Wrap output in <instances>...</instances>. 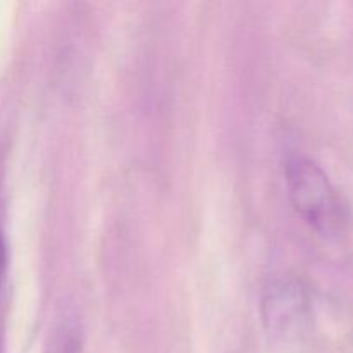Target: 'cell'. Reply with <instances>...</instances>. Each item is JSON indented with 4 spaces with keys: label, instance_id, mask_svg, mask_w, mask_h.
I'll use <instances>...</instances> for the list:
<instances>
[{
    "label": "cell",
    "instance_id": "cell-1",
    "mask_svg": "<svg viewBox=\"0 0 353 353\" xmlns=\"http://www.w3.org/2000/svg\"><path fill=\"white\" fill-rule=\"evenodd\" d=\"M290 202L321 236L340 238L348 224L343 199L323 168L305 155H292L285 165Z\"/></svg>",
    "mask_w": 353,
    "mask_h": 353
},
{
    "label": "cell",
    "instance_id": "cell-2",
    "mask_svg": "<svg viewBox=\"0 0 353 353\" xmlns=\"http://www.w3.org/2000/svg\"><path fill=\"white\" fill-rule=\"evenodd\" d=\"M310 317L309 296L295 278L274 279L262 299L265 330L278 340H292L303 333Z\"/></svg>",
    "mask_w": 353,
    "mask_h": 353
},
{
    "label": "cell",
    "instance_id": "cell-3",
    "mask_svg": "<svg viewBox=\"0 0 353 353\" xmlns=\"http://www.w3.org/2000/svg\"><path fill=\"white\" fill-rule=\"evenodd\" d=\"M45 353H83V333L76 321L62 319L52 330Z\"/></svg>",
    "mask_w": 353,
    "mask_h": 353
},
{
    "label": "cell",
    "instance_id": "cell-4",
    "mask_svg": "<svg viewBox=\"0 0 353 353\" xmlns=\"http://www.w3.org/2000/svg\"><path fill=\"white\" fill-rule=\"evenodd\" d=\"M6 271H7V250L6 241H3V231L0 226V321H2V292L3 283H6ZM0 334H2V327H0Z\"/></svg>",
    "mask_w": 353,
    "mask_h": 353
}]
</instances>
